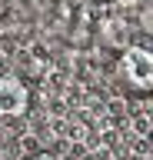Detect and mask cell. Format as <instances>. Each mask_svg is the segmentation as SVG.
<instances>
[{
	"mask_svg": "<svg viewBox=\"0 0 153 160\" xmlns=\"http://www.w3.org/2000/svg\"><path fill=\"white\" fill-rule=\"evenodd\" d=\"M27 160H67V157H60V153H47V150H40V153H33V157H27Z\"/></svg>",
	"mask_w": 153,
	"mask_h": 160,
	"instance_id": "3957f363",
	"label": "cell"
},
{
	"mask_svg": "<svg viewBox=\"0 0 153 160\" xmlns=\"http://www.w3.org/2000/svg\"><path fill=\"white\" fill-rule=\"evenodd\" d=\"M120 70H123V80L136 93H150V87H153V53L143 43H127L123 47Z\"/></svg>",
	"mask_w": 153,
	"mask_h": 160,
	"instance_id": "6da1fadb",
	"label": "cell"
},
{
	"mask_svg": "<svg viewBox=\"0 0 153 160\" xmlns=\"http://www.w3.org/2000/svg\"><path fill=\"white\" fill-rule=\"evenodd\" d=\"M27 110H30V87L17 73H0V117H27Z\"/></svg>",
	"mask_w": 153,
	"mask_h": 160,
	"instance_id": "7a4b0ae2",
	"label": "cell"
}]
</instances>
